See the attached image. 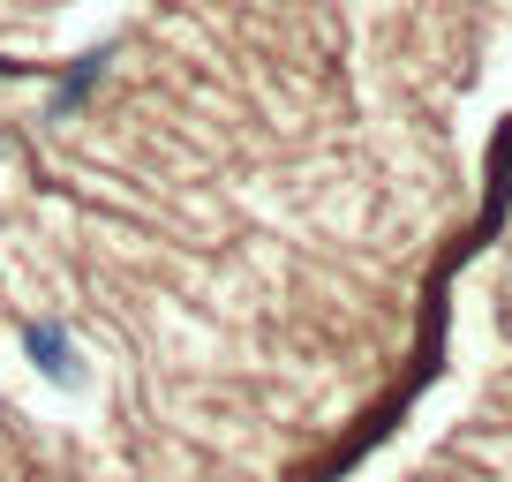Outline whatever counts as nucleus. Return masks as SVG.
<instances>
[{
	"label": "nucleus",
	"mask_w": 512,
	"mask_h": 482,
	"mask_svg": "<svg viewBox=\"0 0 512 482\" xmlns=\"http://www.w3.org/2000/svg\"><path fill=\"white\" fill-rule=\"evenodd\" d=\"M98 83H106V61H98V53H91V61H83V68H76V76H68V83H61V98H53V106H61V113H76V106H83V98H91V91H98Z\"/></svg>",
	"instance_id": "f03ea898"
},
{
	"label": "nucleus",
	"mask_w": 512,
	"mask_h": 482,
	"mask_svg": "<svg viewBox=\"0 0 512 482\" xmlns=\"http://www.w3.org/2000/svg\"><path fill=\"white\" fill-rule=\"evenodd\" d=\"M23 354H31V370L46 377L53 392H83L91 385V362H83V339L68 332V317H38L23 332Z\"/></svg>",
	"instance_id": "f257e3e1"
}]
</instances>
